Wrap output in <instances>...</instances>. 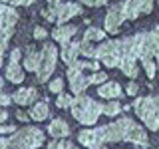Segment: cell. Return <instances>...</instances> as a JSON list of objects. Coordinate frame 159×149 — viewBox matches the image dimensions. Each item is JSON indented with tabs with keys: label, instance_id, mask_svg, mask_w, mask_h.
Listing matches in <instances>:
<instances>
[{
	"label": "cell",
	"instance_id": "cell-1",
	"mask_svg": "<svg viewBox=\"0 0 159 149\" xmlns=\"http://www.w3.org/2000/svg\"><path fill=\"white\" fill-rule=\"evenodd\" d=\"M96 145H103V143H117V141H129L135 143L139 147H149L147 133L141 125H137L133 119L129 117H119L116 123H109L103 127H96Z\"/></svg>",
	"mask_w": 159,
	"mask_h": 149
},
{
	"label": "cell",
	"instance_id": "cell-2",
	"mask_svg": "<svg viewBox=\"0 0 159 149\" xmlns=\"http://www.w3.org/2000/svg\"><path fill=\"white\" fill-rule=\"evenodd\" d=\"M46 141L42 129L38 127H24L20 131H14L12 137H0V149H36Z\"/></svg>",
	"mask_w": 159,
	"mask_h": 149
},
{
	"label": "cell",
	"instance_id": "cell-3",
	"mask_svg": "<svg viewBox=\"0 0 159 149\" xmlns=\"http://www.w3.org/2000/svg\"><path fill=\"white\" fill-rule=\"evenodd\" d=\"M70 109H72V115L82 125H93L99 119V115H102V103L88 97V96H84V93H78L76 97H72Z\"/></svg>",
	"mask_w": 159,
	"mask_h": 149
},
{
	"label": "cell",
	"instance_id": "cell-4",
	"mask_svg": "<svg viewBox=\"0 0 159 149\" xmlns=\"http://www.w3.org/2000/svg\"><path fill=\"white\" fill-rule=\"evenodd\" d=\"M133 109H135L137 117L143 119L147 129L157 131L159 129V103L155 96H145V97H137L133 102Z\"/></svg>",
	"mask_w": 159,
	"mask_h": 149
},
{
	"label": "cell",
	"instance_id": "cell-5",
	"mask_svg": "<svg viewBox=\"0 0 159 149\" xmlns=\"http://www.w3.org/2000/svg\"><path fill=\"white\" fill-rule=\"evenodd\" d=\"M56 58H58L56 46L54 44H44L42 50H40V60H38V68H36L38 82H48V78L56 70Z\"/></svg>",
	"mask_w": 159,
	"mask_h": 149
},
{
	"label": "cell",
	"instance_id": "cell-6",
	"mask_svg": "<svg viewBox=\"0 0 159 149\" xmlns=\"http://www.w3.org/2000/svg\"><path fill=\"white\" fill-rule=\"evenodd\" d=\"M82 14V6L76 2H58L54 6H50L48 10H44L42 16L48 20V22H58V24H64L68 22L70 18Z\"/></svg>",
	"mask_w": 159,
	"mask_h": 149
},
{
	"label": "cell",
	"instance_id": "cell-7",
	"mask_svg": "<svg viewBox=\"0 0 159 149\" xmlns=\"http://www.w3.org/2000/svg\"><path fill=\"white\" fill-rule=\"evenodd\" d=\"M119 56H121V40H107L102 42L99 46H96V54L93 58L98 62L106 64L107 68H117Z\"/></svg>",
	"mask_w": 159,
	"mask_h": 149
},
{
	"label": "cell",
	"instance_id": "cell-8",
	"mask_svg": "<svg viewBox=\"0 0 159 149\" xmlns=\"http://www.w3.org/2000/svg\"><path fill=\"white\" fill-rule=\"evenodd\" d=\"M157 48H159V34L157 30H151V32H143L141 38V48H139V62H155L157 56Z\"/></svg>",
	"mask_w": 159,
	"mask_h": 149
},
{
	"label": "cell",
	"instance_id": "cell-9",
	"mask_svg": "<svg viewBox=\"0 0 159 149\" xmlns=\"http://www.w3.org/2000/svg\"><path fill=\"white\" fill-rule=\"evenodd\" d=\"M66 76L70 79V88H72V92L76 93H84V89L89 86V76H84V70L78 66L76 62L72 64V66H68V72Z\"/></svg>",
	"mask_w": 159,
	"mask_h": 149
},
{
	"label": "cell",
	"instance_id": "cell-10",
	"mask_svg": "<svg viewBox=\"0 0 159 149\" xmlns=\"http://www.w3.org/2000/svg\"><path fill=\"white\" fill-rule=\"evenodd\" d=\"M20 48H14L12 54H10V64L6 66V79H10L12 84H22L24 82V70L20 68Z\"/></svg>",
	"mask_w": 159,
	"mask_h": 149
},
{
	"label": "cell",
	"instance_id": "cell-11",
	"mask_svg": "<svg viewBox=\"0 0 159 149\" xmlns=\"http://www.w3.org/2000/svg\"><path fill=\"white\" fill-rule=\"evenodd\" d=\"M123 24V16H121V4H111V8L106 14V32L109 34H117L119 28Z\"/></svg>",
	"mask_w": 159,
	"mask_h": 149
},
{
	"label": "cell",
	"instance_id": "cell-12",
	"mask_svg": "<svg viewBox=\"0 0 159 149\" xmlns=\"http://www.w3.org/2000/svg\"><path fill=\"white\" fill-rule=\"evenodd\" d=\"M76 32H78V28L72 26V24H58V28H54V32H52V38L60 44H68V42H72Z\"/></svg>",
	"mask_w": 159,
	"mask_h": 149
},
{
	"label": "cell",
	"instance_id": "cell-13",
	"mask_svg": "<svg viewBox=\"0 0 159 149\" xmlns=\"http://www.w3.org/2000/svg\"><path fill=\"white\" fill-rule=\"evenodd\" d=\"M98 96H102L106 99H117V97H121V86L117 82H103L98 88Z\"/></svg>",
	"mask_w": 159,
	"mask_h": 149
},
{
	"label": "cell",
	"instance_id": "cell-14",
	"mask_svg": "<svg viewBox=\"0 0 159 149\" xmlns=\"http://www.w3.org/2000/svg\"><path fill=\"white\" fill-rule=\"evenodd\" d=\"M36 97H38V92L34 88H22V89H18L16 93H14V102L18 103V106H32L34 102H36Z\"/></svg>",
	"mask_w": 159,
	"mask_h": 149
},
{
	"label": "cell",
	"instance_id": "cell-15",
	"mask_svg": "<svg viewBox=\"0 0 159 149\" xmlns=\"http://www.w3.org/2000/svg\"><path fill=\"white\" fill-rule=\"evenodd\" d=\"M48 133L54 139H64V137L70 135V125L64 121V119H54V121L50 123V127H48Z\"/></svg>",
	"mask_w": 159,
	"mask_h": 149
},
{
	"label": "cell",
	"instance_id": "cell-16",
	"mask_svg": "<svg viewBox=\"0 0 159 149\" xmlns=\"http://www.w3.org/2000/svg\"><path fill=\"white\" fill-rule=\"evenodd\" d=\"M139 14H141V10H139L137 0H125V2H121V16H123V20H135Z\"/></svg>",
	"mask_w": 159,
	"mask_h": 149
},
{
	"label": "cell",
	"instance_id": "cell-17",
	"mask_svg": "<svg viewBox=\"0 0 159 149\" xmlns=\"http://www.w3.org/2000/svg\"><path fill=\"white\" fill-rule=\"evenodd\" d=\"M78 42H68V44H62V60L64 64L72 66L74 62L78 60Z\"/></svg>",
	"mask_w": 159,
	"mask_h": 149
},
{
	"label": "cell",
	"instance_id": "cell-18",
	"mask_svg": "<svg viewBox=\"0 0 159 149\" xmlns=\"http://www.w3.org/2000/svg\"><path fill=\"white\" fill-rule=\"evenodd\" d=\"M50 115V107L46 102H38L34 103L32 109H30V117L34 119V121H44V119H48Z\"/></svg>",
	"mask_w": 159,
	"mask_h": 149
},
{
	"label": "cell",
	"instance_id": "cell-19",
	"mask_svg": "<svg viewBox=\"0 0 159 149\" xmlns=\"http://www.w3.org/2000/svg\"><path fill=\"white\" fill-rule=\"evenodd\" d=\"M38 60H40V52L38 50H28V54L24 56V68L28 70V72H36L38 68Z\"/></svg>",
	"mask_w": 159,
	"mask_h": 149
},
{
	"label": "cell",
	"instance_id": "cell-20",
	"mask_svg": "<svg viewBox=\"0 0 159 149\" xmlns=\"http://www.w3.org/2000/svg\"><path fill=\"white\" fill-rule=\"evenodd\" d=\"M121 106L113 99V102H109V103H102V113L103 115H109V117H116V115H119V111H121Z\"/></svg>",
	"mask_w": 159,
	"mask_h": 149
},
{
	"label": "cell",
	"instance_id": "cell-21",
	"mask_svg": "<svg viewBox=\"0 0 159 149\" xmlns=\"http://www.w3.org/2000/svg\"><path fill=\"white\" fill-rule=\"evenodd\" d=\"M103 38H106V32L99 30V28H88L86 34H84V40H86V42H99V40H103Z\"/></svg>",
	"mask_w": 159,
	"mask_h": 149
},
{
	"label": "cell",
	"instance_id": "cell-22",
	"mask_svg": "<svg viewBox=\"0 0 159 149\" xmlns=\"http://www.w3.org/2000/svg\"><path fill=\"white\" fill-rule=\"evenodd\" d=\"M78 52L84 54L86 58H93V54H96V46H92V42L82 40V42H78Z\"/></svg>",
	"mask_w": 159,
	"mask_h": 149
},
{
	"label": "cell",
	"instance_id": "cell-23",
	"mask_svg": "<svg viewBox=\"0 0 159 149\" xmlns=\"http://www.w3.org/2000/svg\"><path fill=\"white\" fill-rule=\"evenodd\" d=\"M48 149H78V147L70 141H50Z\"/></svg>",
	"mask_w": 159,
	"mask_h": 149
},
{
	"label": "cell",
	"instance_id": "cell-24",
	"mask_svg": "<svg viewBox=\"0 0 159 149\" xmlns=\"http://www.w3.org/2000/svg\"><path fill=\"white\" fill-rule=\"evenodd\" d=\"M107 79V74H103V72H93L92 76H89V86H96V84H103Z\"/></svg>",
	"mask_w": 159,
	"mask_h": 149
},
{
	"label": "cell",
	"instance_id": "cell-25",
	"mask_svg": "<svg viewBox=\"0 0 159 149\" xmlns=\"http://www.w3.org/2000/svg\"><path fill=\"white\" fill-rule=\"evenodd\" d=\"M48 89L52 93H60L64 89V78H58V79H52L50 82V86H48Z\"/></svg>",
	"mask_w": 159,
	"mask_h": 149
},
{
	"label": "cell",
	"instance_id": "cell-26",
	"mask_svg": "<svg viewBox=\"0 0 159 149\" xmlns=\"http://www.w3.org/2000/svg\"><path fill=\"white\" fill-rule=\"evenodd\" d=\"M70 102H72V96L60 92V96H58V99H56V106H58V107H70Z\"/></svg>",
	"mask_w": 159,
	"mask_h": 149
},
{
	"label": "cell",
	"instance_id": "cell-27",
	"mask_svg": "<svg viewBox=\"0 0 159 149\" xmlns=\"http://www.w3.org/2000/svg\"><path fill=\"white\" fill-rule=\"evenodd\" d=\"M137 2H139V10H141V14H151L153 0H137Z\"/></svg>",
	"mask_w": 159,
	"mask_h": 149
},
{
	"label": "cell",
	"instance_id": "cell-28",
	"mask_svg": "<svg viewBox=\"0 0 159 149\" xmlns=\"http://www.w3.org/2000/svg\"><path fill=\"white\" fill-rule=\"evenodd\" d=\"M0 2H4V4H14V6H30V4L34 2V0H0Z\"/></svg>",
	"mask_w": 159,
	"mask_h": 149
},
{
	"label": "cell",
	"instance_id": "cell-29",
	"mask_svg": "<svg viewBox=\"0 0 159 149\" xmlns=\"http://www.w3.org/2000/svg\"><path fill=\"white\" fill-rule=\"evenodd\" d=\"M2 86L4 84H2V79H0V106H8V103H12V97L2 93Z\"/></svg>",
	"mask_w": 159,
	"mask_h": 149
},
{
	"label": "cell",
	"instance_id": "cell-30",
	"mask_svg": "<svg viewBox=\"0 0 159 149\" xmlns=\"http://www.w3.org/2000/svg\"><path fill=\"white\" fill-rule=\"evenodd\" d=\"M46 36H48L46 28H42V26H36V28H34V38H38V40H44Z\"/></svg>",
	"mask_w": 159,
	"mask_h": 149
},
{
	"label": "cell",
	"instance_id": "cell-31",
	"mask_svg": "<svg viewBox=\"0 0 159 149\" xmlns=\"http://www.w3.org/2000/svg\"><path fill=\"white\" fill-rule=\"evenodd\" d=\"M139 92V86L135 82H129L127 84V96H135V93Z\"/></svg>",
	"mask_w": 159,
	"mask_h": 149
},
{
	"label": "cell",
	"instance_id": "cell-32",
	"mask_svg": "<svg viewBox=\"0 0 159 149\" xmlns=\"http://www.w3.org/2000/svg\"><path fill=\"white\" fill-rule=\"evenodd\" d=\"M14 131H16L14 125H0V135H2V133H14Z\"/></svg>",
	"mask_w": 159,
	"mask_h": 149
},
{
	"label": "cell",
	"instance_id": "cell-33",
	"mask_svg": "<svg viewBox=\"0 0 159 149\" xmlns=\"http://www.w3.org/2000/svg\"><path fill=\"white\" fill-rule=\"evenodd\" d=\"M16 117L20 119V121H28V117H30V115H26L24 111H16Z\"/></svg>",
	"mask_w": 159,
	"mask_h": 149
},
{
	"label": "cell",
	"instance_id": "cell-34",
	"mask_svg": "<svg viewBox=\"0 0 159 149\" xmlns=\"http://www.w3.org/2000/svg\"><path fill=\"white\" fill-rule=\"evenodd\" d=\"M6 119H8V113L0 109V123H4V121H6Z\"/></svg>",
	"mask_w": 159,
	"mask_h": 149
},
{
	"label": "cell",
	"instance_id": "cell-35",
	"mask_svg": "<svg viewBox=\"0 0 159 149\" xmlns=\"http://www.w3.org/2000/svg\"><path fill=\"white\" fill-rule=\"evenodd\" d=\"M58 2H62V0H48V4H50V6H54V4H58Z\"/></svg>",
	"mask_w": 159,
	"mask_h": 149
},
{
	"label": "cell",
	"instance_id": "cell-36",
	"mask_svg": "<svg viewBox=\"0 0 159 149\" xmlns=\"http://www.w3.org/2000/svg\"><path fill=\"white\" fill-rule=\"evenodd\" d=\"M93 149H107V147H103V145H99V147H93Z\"/></svg>",
	"mask_w": 159,
	"mask_h": 149
}]
</instances>
